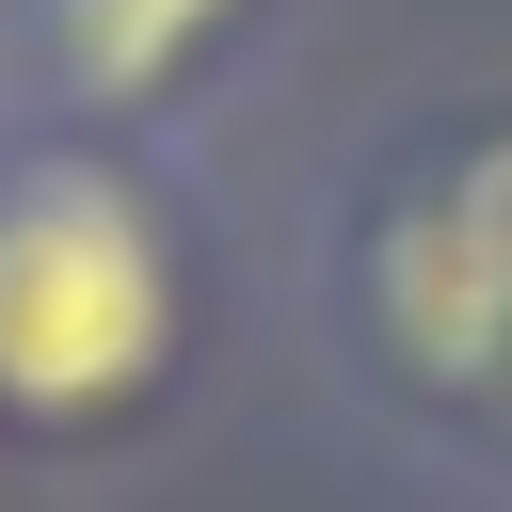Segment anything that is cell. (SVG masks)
<instances>
[{
	"mask_svg": "<svg viewBox=\"0 0 512 512\" xmlns=\"http://www.w3.org/2000/svg\"><path fill=\"white\" fill-rule=\"evenodd\" d=\"M208 352V224L176 144L0 96V448H112Z\"/></svg>",
	"mask_w": 512,
	"mask_h": 512,
	"instance_id": "1",
	"label": "cell"
},
{
	"mask_svg": "<svg viewBox=\"0 0 512 512\" xmlns=\"http://www.w3.org/2000/svg\"><path fill=\"white\" fill-rule=\"evenodd\" d=\"M320 288H336V352H352L400 416L496 432V448H512V288L464 256V224H448V192H432L416 144L368 160V176L336 192Z\"/></svg>",
	"mask_w": 512,
	"mask_h": 512,
	"instance_id": "2",
	"label": "cell"
},
{
	"mask_svg": "<svg viewBox=\"0 0 512 512\" xmlns=\"http://www.w3.org/2000/svg\"><path fill=\"white\" fill-rule=\"evenodd\" d=\"M416 160H432V192H448V224H464V256L512 288V112H464V128H416Z\"/></svg>",
	"mask_w": 512,
	"mask_h": 512,
	"instance_id": "4",
	"label": "cell"
},
{
	"mask_svg": "<svg viewBox=\"0 0 512 512\" xmlns=\"http://www.w3.org/2000/svg\"><path fill=\"white\" fill-rule=\"evenodd\" d=\"M256 16L272 0H0V96L16 112H64V128L160 144L256 48Z\"/></svg>",
	"mask_w": 512,
	"mask_h": 512,
	"instance_id": "3",
	"label": "cell"
}]
</instances>
